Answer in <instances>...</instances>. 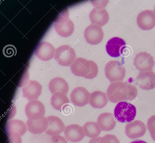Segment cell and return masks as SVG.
<instances>
[{"instance_id":"8fae6325","label":"cell","mask_w":155,"mask_h":143,"mask_svg":"<svg viewBox=\"0 0 155 143\" xmlns=\"http://www.w3.org/2000/svg\"><path fill=\"white\" fill-rule=\"evenodd\" d=\"M92 61L81 57L76 58L70 66L72 72L76 76L84 77L89 72Z\"/></svg>"},{"instance_id":"7c38bea8","label":"cell","mask_w":155,"mask_h":143,"mask_svg":"<svg viewBox=\"0 0 155 143\" xmlns=\"http://www.w3.org/2000/svg\"><path fill=\"white\" fill-rule=\"evenodd\" d=\"M26 125L30 132L33 134H38L46 131L48 127V122L47 118L44 116L35 119H28L26 122Z\"/></svg>"},{"instance_id":"7402d4cb","label":"cell","mask_w":155,"mask_h":143,"mask_svg":"<svg viewBox=\"0 0 155 143\" xmlns=\"http://www.w3.org/2000/svg\"><path fill=\"white\" fill-rule=\"evenodd\" d=\"M98 67L97 64L92 61L90 69L84 77L86 79H92L95 77L98 73Z\"/></svg>"},{"instance_id":"3957f363","label":"cell","mask_w":155,"mask_h":143,"mask_svg":"<svg viewBox=\"0 0 155 143\" xmlns=\"http://www.w3.org/2000/svg\"><path fill=\"white\" fill-rule=\"evenodd\" d=\"M57 62L61 65L69 66L76 59V55L74 49L69 45H65L60 47L55 57Z\"/></svg>"},{"instance_id":"7a4b0ae2","label":"cell","mask_w":155,"mask_h":143,"mask_svg":"<svg viewBox=\"0 0 155 143\" xmlns=\"http://www.w3.org/2000/svg\"><path fill=\"white\" fill-rule=\"evenodd\" d=\"M104 72L106 77L112 83L122 80L124 76L125 69L119 61L111 60L106 65Z\"/></svg>"},{"instance_id":"484cf974","label":"cell","mask_w":155,"mask_h":143,"mask_svg":"<svg viewBox=\"0 0 155 143\" xmlns=\"http://www.w3.org/2000/svg\"><path fill=\"white\" fill-rule=\"evenodd\" d=\"M153 12H154L155 14V6H154V10H153Z\"/></svg>"},{"instance_id":"2e32d148","label":"cell","mask_w":155,"mask_h":143,"mask_svg":"<svg viewBox=\"0 0 155 143\" xmlns=\"http://www.w3.org/2000/svg\"><path fill=\"white\" fill-rule=\"evenodd\" d=\"M49 89L53 94L58 92L67 94L69 87L67 81L60 77L53 78L50 81L48 84Z\"/></svg>"},{"instance_id":"52a82bcc","label":"cell","mask_w":155,"mask_h":143,"mask_svg":"<svg viewBox=\"0 0 155 143\" xmlns=\"http://www.w3.org/2000/svg\"><path fill=\"white\" fill-rule=\"evenodd\" d=\"M137 22L138 26L141 29H151L155 26V14L152 10H144L137 15Z\"/></svg>"},{"instance_id":"30bf717a","label":"cell","mask_w":155,"mask_h":143,"mask_svg":"<svg viewBox=\"0 0 155 143\" xmlns=\"http://www.w3.org/2000/svg\"><path fill=\"white\" fill-rule=\"evenodd\" d=\"M42 88L38 81L30 80L22 88L23 96L29 100H35L41 95Z\"/></svg>"},{"instance_id":"277c9868","label":"cell","mask_w":155,"mask_h":143,"mask_svg":"<svg viewBox=\"0 0 155 143\" xmlns=\"http://www.w3.org/2000/svg\"><path fill=\"white\" fill-rule=\"evenodd\" d=\"M124 84L121 82L111 83L108 86L106 91L108 100L113 103H116L124 99Z\"/></svg>"},{"instance_id":"5b68a950","label":"cell","mask_w":155,"mask_h":143,"mask_svg":"<svg viewBox=\"0 0 155 143\" xmlns=\"http://www.w3.org/2000/svg\"><path fill=\"white\" fill-rule=\"evenodd\" d=\"M84 36L88 43L96 45L102 41L104 32L101 26L91 24L86 28L84 32Z\"/></svg>"},{"instance_id":"603a6c76","label":"cell","mask_w":155,"mask_h":143,"mask_svg":"<svg viewBox=\"0 0 155 143\" xmlns=\"http://www.w3.org/2000/svg\"><path fill=\"white\" fill-rule=\"evenodd\" d=\"M51 143H67L65 139L60 135L52 136L51 138Z\"/></svg>"},{"instance_id":"9a60e30c","label":"cell","mask_w":155,"mask_h":143,"mask_svg":"<svg viewBox=\"0 0 155 143\" xmlns=\"http://www.w3.org/2000/svg\"><path fill=\"white\" fill-rule=\"evenodd\" d=\"M26 125L22 121L12 119L8 121L5 126V131L8 136L17 135L21 136L27 130Z\"/></svg>"},{"instance_id":"ac0fdd59","label":"cell","mask_w":155,"mask_h":143,"mask_svg":"<svg viewBox=\"0 0 155 143\" xmlns=\"http://www.w3.org/2000/svg\"><path fill=\"white\" fill-rule=\"evenodd\" d=\"M69 103L66 94L58 92L53 94L51 98V104L54 108L60 110L65 104Z\"/></svg>"},{"instance_id":"e0dca14e","label":"cell","mask_w":155,"mask_h":143,"mask_svg":"<svg viewBox=\"0 0 155 143\" xmlns=\"http://www.w3.org/2000/svg\"><path fill=\"white\" fill-rule=\"evenodd\" d=\"M108 99L105 93L100 91H95L90 94L89 103L93 108L101 109L106 105Z\"/></svg>"},{"instance_id":"ffe728a7","label":"cell","mask_w":155,"mask_h":143,"mask_svg":"<svg viewBox=\"0 0 155 143\" xmlns=\"http://www.w3.org/2000/svg\"><path fill=\"white\" fill-rule=\"evenodd\" d=\"M135 62L137 65H151L153 62L152 57L149 54L146 52H140L136 55Z\"/></svg>"},{"instance_id":"8992f818","label":"cell","mask_w":155,"mask_h":143,"mask_svg":"<svg viewBox=\"0 0 155 143\" xmlns=\"http://www.w3.org/2000/svg\"><path fill=\"white\" fill-rule=\"evenodd\" d=\"M25 111L28 119H35L44 116L45 109L42 102L35 100L30 101L27 103Z\"/></svg>"},{"instance_id":"9c48e42d","label":"cell","mask_w":155,"mask_h":143,"mask_svg":"<svg viewBox=\"0 0 155 143\" xmlns=\"http://www.w3.org/2000/svg\"><path fill=\"white\" fill-rule=\"evenodd\" d=\"M126 47V43L122 38L114 37L107 42L106 49L108 54L113 57L120 56Z\"/></svg>"},{"instance_id":"6da1fadb","label":"cell","mask_w":155,"mask_h":143,"mask_svg":"<svg viewBox=\"0 0 155 143\" xmlns=\"http://www.w3.org/2000/svg\"><path fill=\"white\" fill-rule=\"evenodd\" d=\"M137 110L132 104L125 101L119 102L114 110V115L116 119L122 123L132 121L136 117Z\"/></svg>"},{"instance_id":"44dd1931","label":"cell","mask_w":155,"mask_h":143,"mask_svg":"<svg viewBox=\"0 0 155 143\" xmlns=\"http://www.w3.org/2000/svg\"><path fill=\"white\" fill-rule=\"evenodd\" d=\"M2 52L4 56L7 58H10L16 55L17 49L14 45L9 44L4 47Z\"/></svg>"},{"instance_id":"ba28073f","label":"cell","mask_w":155,"mask_h":143,"mask_svg":"<svg viewBox=\"0 0 155 143\" xmlns=\"http://www.w3.org/2000/svg\"><path fill=\"white\" fill-rule=\"evenodd\" d=\"M90 94L84 87H78L73 89L70 95L71 102L75 105L83 107L89 102Z\"/></svg>"},{"instance_id":"5bb4252c","label":"cell","mask_w":155,"mask_h":143,"mask_svg":"<svg viewBox=\"0 0 155 143\" xmlns=\"http://www.w3.org/2000/svg\"><path fill=\"white\" fill-rule=\"evenodd\" d=\"M89 17L92 24L101 27L106 24L109 19L108 13L104 8H94L90 12Z\"/></svg>"},{"instance_id":"d6986e66","label":"cell","mask_w":155,"mask_h":143,"mask_svg":"<svg viewBox=\"0 0 155 143\" xmlns=\"http://www.w3.org/2000/svg\"><path fill=\"white\" fill-rule=\"evenodd\" d=\"M114 117L113 114L110 113H102L98 118L97 124L102 128L107 127L113 128L116 124Z\"/></svg>"},{"instance_id":"4fadbf2b","label":"cell","mask_w":155,"mask_h":143,"mask_svg":"<svg viewBox=\"0 0 155 143\" xmlns=\"http://www.w3.org/2000/svg\"><path fill=\"white\" fill-rule=\"evenodd\" d=\"M48 122L47 129L45 132L47 134L51 136L58 135L64 129V125L58 117L53 115L47 117Z\"/></svg>"},{"instance_id":"d4e9b609","label":"cell","mask_w":155,"mask_h":143,"mask_svg":"<svg viewBox=\"0 0 155 143\" xmlns=\"http://www.w3.org/2000/svg\"><path fill=\"white\" fill-rule=\"evenodd\" d=\"M130 143H147L145 141L140 139H136L134 140Z\"/></svg>"},{"instance_id":"cb8c5ba5","label":"cell","mask_w":155,"mask_h":143,"mask_svg":"<svg viewBox=\"0 0 155 143\" xmlns=\"http://www.w3.org/2000/svg\"><path fill=\"white\" fill-rule=\"evenodd\" d=\"M9 143H21V136L17 135L8 136Z\"/></svg>"}]
</instances>
